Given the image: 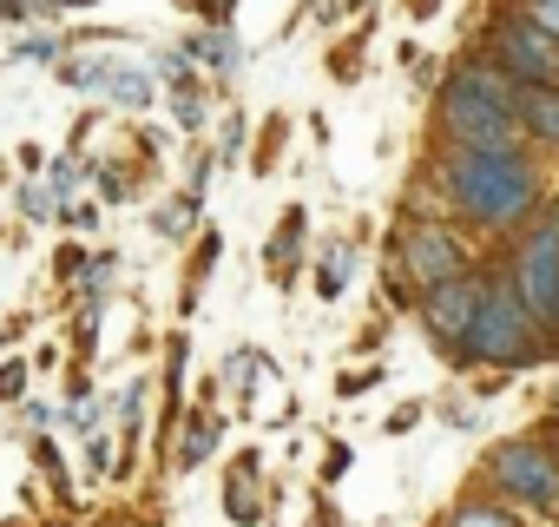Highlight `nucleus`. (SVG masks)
I'll return each mask as SVG.
<instances>
[{
    "instance_id": "obj_1",
    "label": "nucleus",
    "mask_w": 559,
    "mask_h": 527,
    "mask_svg": "<svg viewBox=\"0 0 559 527\" xmlns=\"http://www.w3.org/2000/svg\"><path fill=\"white\" fill-rule=\"evenodd\" d=\"M435 185L448 191V204L487 231H513L539 211V172L526 165V152H461L448 145L435 159Z\"/></svg>"
},
{
    "instance_id": "obj_2",
    "label": "nucleus",
    "mask_w": 559,
    "mask_h": 527,
    "mask_svg": "<svg viewBox=\"0 0 559 527\" xmlns=\"http://www.w3.org/2000/svg\"><path fill=\"white\" fill-rule=\"evenodd\" d=\"M552 343H546V330H539V317L526 311V297L513 291V278L500 271V278H487V304H480V317H474V337H467V350L454 356V363H480V370H533L539 356H546Z\"/></svg>"
},
{
    "instance_id": "obj_3",
    "label": "nucleus",
    "mask_w": 559,
    "mask_h": 527,
    "mask_svg": "<svg viewBox=\"0 0 559 527\" xmlns=\"http://www.w3.org/2000/svg\"><path fill=\"white\" fill-rule=\"evenodd\" d=\"M507 278H513V291L526 297V311L539 317L546 343L559 350V204H552L539 224H526V237H520V250H513V264H507Z\"/></svg>"
},
{
    "instance_id": "obj_4",
    "label": "nucleus",
    "mask_w": 559,
    "mask_h": 527,
    "mask_svg": "<svg viewBox=\"0 0 559 527\" xmlns=\"http://www.w3.org/2000/svg\"><path fill=\"white\" fill-rule=\"evenodd\" d=\"M487 475L500 481V494L513 507H533V514H559V455L546 435H507L493 455H487Z\"/></svg>"
},
{
    "instance_id": "obj_5",
    "label": "nucleus",
    "mask_w": 559,
    "mask_h": 527,
    "mask_svg": "<svg viewBox=\"0 0 559 527\" xmlns=\"http://www.w3.org/2000/svg\"><path fill=\"white\" fill-rule=\"evenodd\" d=\"M389 257L408 271V284H415L421 297L474 271V264H467V244H461L441 218H408V224H402V237L389 244Z\"/></svg>"
},
{
    "instance_id": "obj_6",
    "label": "nucleus",
    "mask_w": 559,
    "mask_h": 527,
    "mask_svg": "<svg viewBox=\"0 0 559 527\" xmlns=\"http://www.w3.org/2000/svg\"><path fill=\"white\" fill-rule=\"evenodd\" d=\"M493 67L520 86H559V40L533 14H507L493 21Z\"/></svg>"
},
{
    "instance_id": "obj_7",
    "label": "nucleus",
    "mask_w": 559,
    "mask_h": 527,
    "mask_svg": "<svg viewBox=\"0 0 559 527\" xmlns=\"http://www.w3.org/2000/svg\"><path fill=\"white\" fill-rule=\"evenodd\" d=\"M441 139L461 152H526V126L507 106H474V99H441Z\"/></svg>"
},
{
    "instance_id": "obj_8",
    "label": "nucleus",
    "mask_w": 559,
    "mask_h": 527,
    "mask_svg": "<svg viewBox=\"0 0 559 527\" xmlns=\"http://www.w3.org/2000/svg\"><path fill=\"white\" fill-rule=\"evenodd\" d=\"M480 304H487V278H480V271H467V278H454V284L428 291L415 317L428 324V337H435L448 356H461V350H467V337H474V317H480Z\"/></svg>"
},
{
    "instance_id": "obj_9",
    "label": "nucleus",
    "mask_w": 559,
    "mask_h": 527,
    "mask_svg": "<svg viewBox=\"0 0 559 527\" xmlns=\"http://www.w3.org/2000/svg\"><path fill=\"white\" fill-rule=\"evenodd\" d=\"M520 126L533 145L559 152V86H520Z\"/></svg>"
},
{
    "instance_id": "obj_10",
    "label": "nucleus",
    "mask_w": 559,
    "mask_h": 527,
    "mask_svg": "<svg viewBox=\"0 0 559 527\" xmlns=\"http://www.w3.org/2000/svg\"><path fill=\"white\" fill-rule=\"evenodd\" d=\"M224 514L237 527H257L263 520V494H257V455H243V475L224 481Z\"/></svg>"
},
{
    "instance_id": "obj_11",
    "label": "nucleus",
    "mask_w": 559,
    "mask_h": 527,
    "mask_svg": "<svg viewBox=\"0 0 559 527\" xmlns=\"http://www.w3.org/2000/svg\"><path fill=\"white\" fill-rule=\"evenodd\" d=\"M217 435H224V415H191V429H178V468H198V461H211V448H217Z\"/></svg>"
},
{
    "instance_id": "obj_12",
    "label": "nucleus",
    "mask_w": 559,
    "mask_h": 527,
    "mask_svg": "<svg viewBox=\"0 0 559 527\" xmlns=\"http://www.w3.org/2000/svg\"><path fill=\"white\" fill-rule=\"evenodd\" d=\"M448 527H526V520H520V507H507V501H480V494H474V501H461V507L448 514Z\"/></svg>"
},
{
    "instance_id": "obj_13",
    "label": "nucleus",
    "mask_w": 559,
    "mask_h": 527,
    "mask_svg": "<svg viewBox=\"0 0 559 527\" xmlns=\"http://www.w3.org/2000/svg\"><path fill=\"white\" fill-rule=\"evenodd\" d=\"M99 93H106L112 106H132V113H139V106H152V80H145V73H132V67H112Z\"/></svg>"
},
{
    "instance_id": "obj_14",
    "label": "nucleus",
    "mask_w": 559,
    "mask_h": 527,
    "mask_svg": "<svg viewBox=\"0 0 559 527\" xmlns=\"http://www.w3.org/2000/svg\"><path fill=\"white\" fill-rule=\"evenodd\" d=\"M191 224H198V198H171V204L152 218V231H158V237H185Z\"/></svg>"
},
{
    "instance_id": "obj_15",
    "label": "nucleus",
    "mask_w": 559,
    "mask_h": 527,
    "mask_svg": "<svg viewBox=\"0 0 559 527\" xmlns=\"http://www.w3.org/2000/svg\"><path fill=\"white\" fill-rule=\"evenodd\" d=\"M270 370V356L263 350H243V356H230V389H237V402H250V389H257V376Z\"/></svg>"
},
{
    "instance_id": "obj_16",
    "label": "nucleus",
    "mask_w": 559,
    "mask_h": 527,
    "mask_svg": "<svg viewBox=\"0 0 559 527\" xmlns=\"http://www.w3.org/2000/svg\"><path fill=\"white\" fill-rule=\"evenodd\" d=\"M21 211L40 224V218H60V198H53V185H40V178H27L21 185Z\"/></svg>"
},
{
    "instance_id": "obj_17",
    "label": "nucleus",
    "mask_w": 559,
    "mask_h": 527,
    "mask_svg": "<svg viewBox=\"0 0 559 527\" xmlns=\"http://www.w3.org/2000/svg\"><path fill=\"white\" fill-rule=\"evenodd\" d=\"M198 54H204V60H211V67H237V54H243V47H237V40H230V34H211V40H204V47H198Z\"/></svg>"
},
{
    "instance_id": "obj_18",
    "label": "nucleus",
    "mask_w": 559,
    "mask_h": 527,
    "mask_svg": "<svg viewBox=\"0 0 559 527\" xmlns=\"http://www.w3.org/2000/svg\"><path fill=\"white\" fill-rule=\"evenodd\" d=\"M171 113H178V126H185V132H198V126H204V99H198V93H171Z\"/></svg>"
},
{
    "instance_id": "obj_19",
    "label": "nucleus",
    "mask_w": 559,
    "mask_h": 527,
    "mask_svg": "<svg viewBox=\"0 0 559 527\" xmlns=\"http://www.w3.org/2000/svg\"><path fill=\"white\" fill-rule=\"evenodd\" d=\"M27 396V363H8L0 370V402H21Z\"/></svg>"
},
{
    "instance_id": "obj_20",
    "label": "nucleus",
    "mask_w": 559,
    "mask_h": 527,
    "mask_svg": "<svg viewBox=\"0 0 559 527\" xmlns=\"http://www.w3.org/2000/svg\"><path fill=\"white\" fill-rule=\"evenodd\" d=\"M376 383H382V370H356V376L336 383V396H362V389H376Z\"/></svg>"
},
{
    "instance_id": "obj_21",
    "label": "nucleus",
    "mask_w": 559,
    "mask_h": 527,
    "mask_svg": "<svg viewBox=\"0 0 559 527\" xmlns=\"http://www.w3.org/2000/svg\"><path fill=\"white\" fill-rule=\"evenodd\" d=\"M415 422H421V402H402V409H395V415H389L382 429H389V435H408Z\"/></svg>"
},
{
    "instance_id": "obj_22",
    "label": "nucleus",
    "mask_w": 559,
    "mask_h": 527,
    "mask_svg": "<svg viewBox=\"0 0 559 527\" xmlns=\"http://www.w3.org/2000/svg\"><path fill=\"white\" fill-rule=\"evenodd\" d=\"M349 461H356V455H349V448L336 442V448L323 455V481H343V475H349Z\"/></svg>"
},
{
    "instance_id": "obj_23",
    "label": "nucleus",
    "mask_w": 559,
    "mask_h": 527,
    "mask_svg": "<svg viewBox=\"0 0 559 527\" xmlns=\"http://www.w3.org/2000/svg\"><path fill=\"white\" fill-rule=\"evenodd\" d=\"M86 264H93V257H86L80 244H67V250H60V278H86Z\"/></svg>"
},
{
    "instance_id": "obj_24",
    "label": "nucleus",
    "mask_w": 559,
    "mask_h": 527,
    "mask_svg": "<svg viewBox=\"0 0 559 527\" xmlns=\"http://www.w3.org/2000/svg\"><path fill=\"white\" fill-rule=\"evenodd\" d=\"M526 14H533V21H539V27H546L552 40H559V0H533V8H526Z\"/></svg>"
},
{
    "instance_id": "obj_25",
    "label": "nucleus",
    "mask_w": 559,
    "mask_h": 527,
    "mask_svg": "<svg viewBox=\"0 0 559 527\" xmlns=\"http://www.w3.org/2000/svg\"><path fill=\"white\" fill-rule=\"evenodd\" d=\"M60 218L80 224V231H93V224H99V204H60Z\"/></svg>"
},
{
    "instance_id": "obj_26",
    "label": "nucleus",
    "mask_w": 559,
    "mask_h": 527,
    "mask_svg": "<svg viewBox=\"0 0 559 527\" xmlns=\"http://www.w3.org/2000/svg\"><path fill=\"white\" fill-rule=\"evenodd\" d=\"M53 54H60V47H53L47 34H34V40H21V60H53Z\"/></svg>"
},
{
    "instance_id": "obj_27",
    "label": "nucleus",
    "mask_w": 559,
    "mask_h": 527,
    "mask_svg": "<svg viewBox=\"0 0 559 527\" xmlns=\"http://www.w3.org/2000/svg\"><path fill=\"white\" fill-rule=\"evenodd\" d=\"M237 152H243V119L224 126V165H237Z\"/></svg>"
},
{
    "instance_id": "obj_28",
    "label": "nucleus",
    "mask_w": 559,
    "mask_h": 527,
    "mask_svg": "<svg viewBox=\"0 0 559 527\" xmlns=\"http://www.w3.org/2000/svg\"><path fill=\"white\" fill-rule=\"evenodd\" d=\"M47 185H53V198H67V191L80 185V172H73V165H53V178H47Z\"/></svg>"
},
{
    "instance_id": "obj_29",
    "label": "nucleus",
    "mask_w": 559,
    "mask_h": 527,
    "mask_svg": "<svg viewBox=\"0 0 559 527\" xmlns=\"http://www.w3.org/2000/svg\"><path fill=\"white\" fill-rule=\"evenodd\" d=\"M0 8H14V14H53L60 0H0Z\"/></svg>"
},
{
    "instance_id": "obj_30",
    "label": "nucleus",
    "mask_w": 559,
    "mask_h": 527,
    "mask_svg": "<svg viewBox=\"0 0 559 527\" xmlns=\"http://www.w3.org/2000/svg\"><path fill=\"white\" fill-rule=\"evenodd\" d=\"M86 461H93V475H106V468H112V448H106V442H93V448H86Z\"/></svg>"
},
{
    "instance_id": "obj_31",
    "label": "nucleus",
    "mask_w": 559,
    "mask_h": 527,
    "mask_svg": "<svg viewBox=\"0 0 559 527\" xmlns=\"http://www.w3.org/2000/svg\"><path fill=\"white\" fill-rule=\"evenodd\" d=\"M546 442H552V455H559V429H552V435H546Z\"/></svg>"
},
{
    "instance_id": "obj_32",
    "label": "nucleus",
    "mask_w": 559,
    "mask_h": 527,
    "mask_svg": "<svg viewBox=\"0 0 559 527\" xmlns=\"http://www.w3.org/2000/svg\"><path fill=\"white\" fill-rule=\"evenodd\" d=\"M60 8H86V0H60Z\"/></svg>"
}]
</instances>
